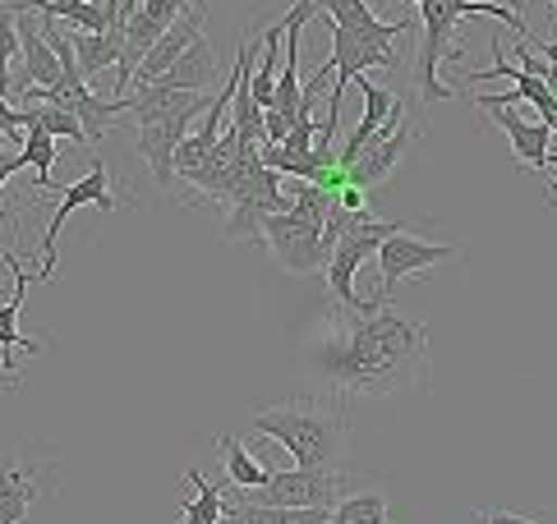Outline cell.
<instances>
[{"label":"cell","instance_id":"16","mask_svg":"<svg viewBox=\"0 0 557 524\" xmlns=\"http://www.w3.org/2000/svg\"><path fill=\"white\" fill-rule=\"evenodd\" d=\"M18 37H24V70H28V84L33 88H55L65 78L61 55L51 51V42L42 37V24L33 18V5L18 14Z\"/></svg>","mask_w":557,"mask_h":524},{"label":"cell","instance_id":"25","mask_svg":"<svg viewBox=\"0 0 557 524\" xmlns=\"http://www.w3.org/2000/svg\"><path fill=\"white\" fill-rule=\"evenodd\" d=\"M222 451H226V478L235 483V488H263V483L272 478V470L258 465V460L231 433H222Z\"/></svg>","mask_w":557,"mask_h":524},{"label":"cell","instance_id":"6","mask_svg":"<svg viewBox=\"0 0 557 524\" xmlns=\"http://www.w3.org/2000/svg\"><path fill=\"white\" fill-rule=\"evenodd\" d=\"M456 258V245H433V239H420L410 230H396L392 239H383V249H377V272H383V286H377V304H387L392 290L401 286L406 276L424 272V267H437V262Z\"/></svg>","mask_w":557,"mask_h":524},{"label":"cell","instance_id":"15","mask_svg":"<svg viewBox=\"0 0 557 524\" xmlns=\"http://www.w3.org/2000/svg\"><path fill=\"white\" fill-rule=\"evenodd\" d=\"M216 78H222V60H216V47H212V37H198V42L175 60V65L157 78V84H166V88H181V92H203L212 88Z\"/></svg>","mask_w":557,"mask_h":524},{"label":"cell","instance_id":"26","mask_svg":"<svg viewBox=\"0 0 557 524\" xmlns=\"http://www.w3.org/2000/svg\"><path fill=\"white\" fill-rule=\"evenodd\" d=\"M28 157V166L37 171V189H55L51 185V161L61 157V138H51L47 129H28L24 134V148H18Z\"/></svg>","mask_w":557,"mask_h":524},{"label":"cell","instance_id":"8","mask_svg":"<svg viewBox=\"0 0 557 524\" xmlns=\"http://www.w3.org/2000/svg\"><path fill=\"white\" fill-rule=\"evenodd\" d=\"M212 102H216V97H203L198 107L171 115V120H152V125H138V152H144L148 171L157 175V185H162V189L175 185V148L185 144V129L194 125L198 111H212Z\"/></svg>","mask_w":557,"mask_h":524},{"label":"cell","instance_id":"5","mask_svg":"<svg viewBox=\"0 0 557 524\" xmlns=\"http://www.w3.org/2000/svg\"><path fill=\"white\" fill-rule=\"evenodd\" d=\"M263 245L272 249V258L282 262L286 272L295 276H309V272H327L332 249L323 245V226L300 212H272L263 221Z\"/></svg>","mask_w":557,"mask_h":524},{"label":"cell","instance_id":"29","mask_svg":"<svg viewBox=\"0 0 557 524\" xmlns=\"http://www.w3.org/2000/svg\"><path fill=\"white\" fill-rule=\"evenodd\" d=\"M544 60H548V88L557 92V37H553V42H544Z\"/></svg>","mask_w":557,"mask_h":524},{"label":"cell","instance_id":"4","mask_svg":"<svg viewBox=\"0 0 557 524\" xmlns=\"http://www.w3.org/2000/svg\"><path fill=\"white\" fill-rule=\"evenodd\" d=\"M249 507H336L350 492H360V483L336 470H272L263 488H240Z\"/></svg>","mask_w":557,"mask_h":524},{"label":"cell","instance_id":"27","mask_svg":"<svg viewBox=\"0 0 557 524\" xmlns=\"http://www.w3.org/2000/svg\"><path fill=\"white\" fill-rule=\"evenodd\" d=\"M18 134H24V111L0 97V144H5V138H18Z\"/></svg>","mask_w":557,"mask_h":524},{"label":"cell","instance_id":"2","mask_svg":"<svg viewBox=\"0 0 557 524\" xmlns=\"http://www.w3.org/2000/svg\"><path fill=\"white\" fill-rule=\"evenodd\" d=\"M249 428L258 437H272L295 470H336L346 441V419L323 400H282V406H263L253 414Z\"/></svg>","mask_w":557,"mask_h":524},{"label":"cell","instance_id":"21","mask_svg":"<svg viewBox=\"0 0 557 524\" xmlns=\"http://www.w3.org/2000/svg\"><path fill=\"white\" fill-rule=\"evenodd\" d=\"M28 5L42 10L47 18H65L78 33H111L115 28V18L97 5V0H28Z\"/></svg>","mask_w":557,"mask_h":524},{"label":"cell","instance_id":"19","mask_svg":"<svg viewBox=\"0 0 557 524\" xmlns=\"http://www.w3.org/2000/svg\"><path fill=\"white\" fill-rule=\"evenodd\" d=\"M37 497H42V483H37L33 470L0 465V524H18Z\"/></svg>","mask_w":557,"mask_h":524},{"label":"cell","instance_id":"32","mask_svg":"<svg viewBox=\"0 0 557 524\" xmlns=\"http://www.w3.org/2000/svg\"><path fill=\"white\" fill-rule=\"evenodd\" d=\"M553 134H557V125H553Z\"/></svg>","mask_w":557,"mask_h":524},{"label":"cell","instance_id":"3","mask_svg":"<svg viewBox=\"0 0 557 524\" xmlns=\"http://www.w3.org/2000/svg\"><path fill=\"white\" fill-rule=\"evenodd\" d=\"M470 14H488V18H503L507 28L521 33V42H530V24L511 5H497V0H424L420 18H424V42H420V65H414V84H420V97L433 102H447L451 88L437 84V60L451 55V28Z\"/></svg>","mask_w":557,"mask_h":524},{"label":"cell","instance_id":"31","mask_svg":"<svg viewBox=\"0 0 557 524\" xmlns=\"http://www.w3.org/2000/svg\"><path fill=\"white\" fill-rule=\"evenodd\" d=\"M548 5H553V10H557V0H548Z\"/></svg>","mask_w":557,"mask_h":524},{"label":"cell","instance_id":"10","mask_svg":"<svg viewBox=\"0 0 557 524\" xmlns=\"http://www.w3.org/2000/svg\"><path fill=\"white\" fill-rule=\"evenodd\" d=\"M488 111H493V125L507 134V144L516 152V166L544 175L553 166V129L544 125V120H521L516 107H488Z\"/></svg>","mask_w":557,"mask_h":524},{"label":"cell","instance_id":"24","mask_svg":"<svg viewBox=\"0 0 557 524\" xmlns=\"http://www.w3.org/2000/svg\"><path fill=\"white\" fill-rule=\"evenodd\" d=\"M332 524H387V497L383 492H350L332 507Z\"/></svg>","mask_w":557,"mask_h":524},{"label":"cell","instance_id":"17","mask_svg":"<svg viewBox=\"0 0 557 524\" xmlns=\"http://www.w3.org/2000/svg\"><path fill=\"white\" fill-rule=\"evenodd\" d=\"M74 55H78V70L84 78H97L102 70H115L125 55V24H115L111 33H70Z\"/></svg>","mask_w":557,"mask_h":524},{"label":"cell","instance_id":"1","mask_svg":"<svg viewBox=\"0 0 557 524\" xmlns=\"http://www.w3.org/2000/svg\"><path fill=\"white\" fill-rule=\"evenodd\" d=\"M313 364L342 400H383L420 382L429 364V327L392 313L377 299L323 322Z\"/></svg>","mask_w":557,"mask_h":524},{"label":"cell","instance_id":"14","mask_svg":"<svg viewBox=\"0 0 557 524\" xmlns=\"http://www.w3.org/2000/svg\"><path fill=\"white\" fill-rule=\"evenodd\" d=\"M327 14H332V24L336 28H350V33H360L369 47H387L392 51V42L396 37H406L410 33V24L406 18H377L373 10H369V0H318Z\"/></svg>","mask_w":557,"mask_h":524},{"label":"cell","instance_id":"30","mask_svg":"<svg viewBox=\"0 0 557 524\" xmlns=\"http://www.w3.org/2000/svg\"><path fill=\"white\" fill-rule=\"evenodd\" d=\"M406 5H414V10H420V5H424V0H406Z\"/></svg>","mask_w":557,"mask_h":524},{"label":"cell","instance_id":"9","mask_svg":"<svg viewBox=\"0 0 557 524\" xmlns=\"http://www.w3.org/2000/svg\"><path fill=\"white\" fill-rule=\"evenodd\" d=\"M414 144V129H410V120L406 115H396V120H387L383 129H377V138L360 152V161L355 166H346V179L355 189H377L383 179L396 171V161L406 157V148Z\"/></svg>","mask_w":557,"mask_h":524},{"label":"cell","instance_id":"11","mask_svg":"<svg viewBox=\"0 0 557 524\" xmlns=\"http://www.w3.org/2000/svg\"><path fill=\"white\" fill-rule=\"evenodd\" d=\"M0 262H10V272H14V295L5 299V304H0V382H5V387H14V350L37 354L42 346L18 332V313H24V295H28V280H33V276L24 272V262H18L14 253H5Z\"/></svg>","mask_w":557,"mask_h":524},{"label":"cell","instance_id":"22","mask_svg":"<svg viewBox=\"0 0 557 524\" xmlns=\"http://www.w3.org/2000/svg\"><path fill=\"white\" fill-rule=\"evenodd\" d=\"M282 37H286V28H282V24L263 33V55H258V74L249 78L253 102L263 107V111H272V102H276V42H282Z\"/></svg>","mask_w":557,"mask_h":524},{"label":"cell","instance_id":"23","mask_svg":"<svg viewBox=\"0 0 557 524\" xmlns=\"http://www.w3.org/2000/svg\"><path fill=\"white\" fill-rule=\"evenodd\" d=\"M189 483L198 488V497H194V501H185V507H181L185 524H222V520H226L222 488H216V483H208V478L198 474V470H189Z\"/></svg>","mask_w":557,"mask_h":524},{"label":"cell","instance_id":"28","mask_svg":"<svg viewBox=\"0 0 557 524\" xmlns=\"http://www.w3.org/2000/svg\"><path fill=\"white\" fill-rule=\"evenodd\" d=\"M24 166H28V157H24V152H0V189H5V179H10L14 171H24ZM0 226H10L5 208H0Z\"/></svg>","mask_w":557,"mask_h":524},{"label":"cell","instance_id":"7","mask_svg":"<svg viewBox=\"0 0 557 524\" xmlns=\"http://www.w3.org/2000/svg\"><path fill=\"white\" fill-rule=\"evenodd\" d=\"M78 208H102V212H115L111 175H107V166H102V161H97V166H92L84 179H74V185L65 189L61 208H55L51 226H47V239H42V267H37V276H33V280H51V276H55V239H61L65 216H70V212H78Z\"/></svg>","mask_w":557,"mask_h":524},{"label":"cell","instance_id":"20","mask_svg":"<svg viewBox=\"0 0 557 524\" xmlns=\"http://www.w3.org/2000/svg\"><path fill=\"white\" fill-rule=\"evenodd\" d=\"M18 111H24V134L28 129H47L51 138H70V144H78V148H92L84 120H78L74 111L55 107V102H37V107H18Z\"/></svg>","mask_w":557,"mask_h":524},{"label":"cell","instance_id":"12","mask_svg":"<svg viewBox=\"0 0 557 524\" xmlns=\"http://www.w3.org/2000/svg\"><path fill=\"white\" fill-rule=\"evenodd\" d=\"M360 84V92H364V120L355 125V134L346 138V148L336 152V166H355L360 161V152L377 138V129L387 125V120H396V115H406V102L396 92H387V88H377V84H369V78H355Z\"/></svg>","mask_w":557,"mask_h":524},{"label":"cell","instance_id":"18","mask_svg":"<svg viewBox=\"0 0 557 524\" xmlns=\"http://www.w3.org/2000/svg\"><path fill=\"white\" fill-rule=\"evenodd\" d=\"M231 524H332L327 507H249V501H226Z\"/></svg>","mask_w":557,"mask_h":524},{"label":"cell","instance_id":"13","mask_svg":"<svg viewBox=\"0 0 557 524\" xmlns=\"http://www.w3.org/2000/svg\"><path fill=\"white\" fill-rule=\"evenodd\" d=\"M198 37H203V5H189L181 18H175V24L162 33V42H157L148 55H144V65H138V84H157V78H162L175 60H181Z\"/></svg>","mask_w":557,"mask_h":524}]
</instances>
